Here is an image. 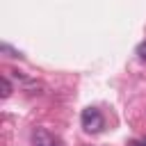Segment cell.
Instances as JSON below:
<instances>
[{
	"label": "cell",
	"mask_w": 146,
	"mask_h": 146,
	"mask_svg": "<svg viewBox=\"0 0 146 146\" xmlns=\"http://www.w3.org/2000/svg\"><path fill=\"white\" fill-rule=\"evenodd\" d=\"M128 146H146V137H139V139H132V141H128Z\"/></svg>",
	"instance_id": "5"
},
{
	"label": "cell",
	"mask_w": 146,
	"mask_h": 146,
	"mask_svg": "<svg viewBox=\"0 0 146 146\" xmlns=\"http://www.w3.org/2000/svg\"><path fill=\"white\" fill-rule=\"evenodd\" d=\"M80 123H82V128H84L87 132H100L103 125H105V119H103L100 110H96V107H87V110H82Z\"/></svg>",
	"instance_id": "1"
},
{
	"label": "cell",
	"mask_w": 146,
	"mask_h": 146,
	"mask_svg": "<svg viewBox=\"0 0 146 146\" xmlns=\"http://www.w3.org/2000/svg\"><path fill=\"white\" fill-rule=\"evenodd\" d=\"M137 55H139L141 62H146V41H141V43L137 46Z\"/></svg>",
	"instance_id": "4"
},
{
	"label": "cell",
	"mask_w": 146,
	"mask_h": 146,
	"mask_svg": "<svg viewBox=\"0 0 146 146\" xmlns=\"http://www.w3.org/2000/svg\"><path fill=\"white\" fill-rule=\"evenodd\" d=\"M32 146H62V141H59V137H55L46 128H36L32 132Z\"/></svg>",
	"instance_id": "2"
},
{
	"label": "cell",
	"mask_w": 146,
	"mask_h": 146,
	"mask_svg": "<svg viewBox=\"0 0 146 146\" xmlns=\"http://www.w3.org/2000/svg\"><path fill=\"white\" fill-rule=\"evenodd\" d=\"M11 91H14V89H11V82H9L7 78H0V96H2V98H9Z\"/></svg>",
	"instance_id": "3"
}]
</instances>
